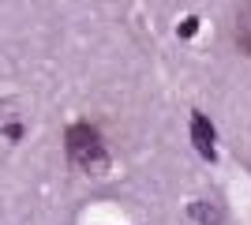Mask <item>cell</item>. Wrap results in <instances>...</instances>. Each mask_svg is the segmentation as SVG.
Instances as JSON below:
<instances>
[{"instance_id":"cell-4","label":"cell","mask_w":251,"mask_h":225,"mask_svg":"<svg viewBox=\"0 0 251 225\" xmlns=\"http://www.w3.org/2000/svg\"><path fill=\"white\" fill-rule=\"evenodd\" d=\"M191 218L202 225H218L221 222V210L218 206H206V203H191Z\"/></svg>"},{"instance_id":"cell-1","label":"cell","mask_w":251,"mask_h":225,"mask_svg":"<svg viewBox=\"0 0 251 225\" xmlns=\"http://www.w3.org/2000/svg\"><path fill=\"white\" fill-rule=\"evenodd\" d=\"M64 147H68V158L83 173H90V176H105L109 165H113L109 150L101 143V131L94 124H86V120H79V124H72V128L64 131Z\"/></svg>"},{"instance_id":"cell-3","label":"cell","mask_w":251,"mask_h":225,"mask_svg":"<svg viewBox=\"0 0 251 225\" xmlns=\"http://www.w3.org/2000/svg\"><path fill=\"white\" fill-rule=\"evenodd\" d=\"M236 45L251 56V0H244L240 15H236Z\"/></svg>"},{"instance_id":"cell-2","label":"cell","mask_w":251,"mask_h":225,"mask_svg":"<svg viewBox=\"0 0 251 225\" xmlns=\"http://www.w3.org/2000/svg\"><path fill=\"white\" fill-rule=\"evenodd\" d=\"M214 139H218V135H214V124H210L202 113H195V117H191V143H195V150H199L206 161L218 158V147H214Z\"/></svg>"},{"instance_id":"cell-5","label":"cell","mask_w":251,"mask_h":225,"mask_svg":"<svg viewBox=\"0 0 251 225\" xmlns=\"http://www.w3.org/2000/svg\"><path fill=\"white\" fill-rule=\"evenodd\" d=\"M195 30H199V19H195V15H188V19L180 23V38H191Z\"/></svg>"},{"instance_id":"cell-6","label":"cell","mask_w":251,"mask_h":225,"mask_svg":"<svg viewBox=\"0 0 251 225\" xmlns=\"http://www.w3.org/2000/svg\"><path fill=\"white\" fill-rule=\"evenodd\" d=\"M4 135H8V139H23V128H19V124H8V128H4Z\"/></svg>"}]
</instances>
